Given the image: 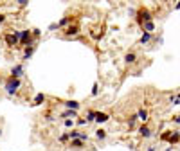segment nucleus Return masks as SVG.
Masks as SVG:
<instances>
[{
  "label": "nucleus",
  "instance_id": "nucleus-11",
  "mask_svg": "<svg viewBox=\"0 0 180 151\" xmlns=\"http://www.w3.org/2000/svg\"><path fill=\"white\" fill-rule=\"evenodd\" d=\"M178 140H180V129H173L170 133V137H168V142H170V146H178Z\"/></svg>",
  "mask_w": 180,
  "mask_h": 151
},
{
  "label": "nucleus",
  "instance_id": "nucleus-24",
  "mask_svg": "<svg viewBox=\"0 0 180 151\" xmlns=\"http://www.w3.org/2000/svg\"><path fill=\"white\" fill-rule=\"evenodd\" d=\"M58 142H60V144H69V135H67V131L58 137Z\"/></svg>",
  "mask_w": 180,
  "mask_h": 151
},
{
  "label": "nucleus",
  "instance_id": "nucleus-3",
  "mask_svg": "<svg viewBox=\"0 0 180 151\" xmlns=\"http://www.w3.org/2000/svg\"><path fill=\"white\" fill-rule=\"evenodd\" d=\"M18 36H20L18 29H15L13 32H6L4 34V42L7 43V47H18Z\"/></svg>",
  "mask_w": 180,
  "mask_h": 151
},
{
  "label": "nucleus",
  "instance_id": "nucleus-20",
  "mask_svg": "<svg viewBox=\"0 0 180 151\" xmlns=\"http://www.w3.org/2000/svg\"><path fill=\"white\" fill-rule=\"evenodd\" d=\"M94 119H95V110H86L85 112V120L90 124V122H94Z\"/></svg>",
  "mask_w": 180,
  "mask_h": 151
},
{
  "label": "nucleus",
  "instance_id": "nucleus-18",
  "mask_svg": "<svg viewBox=\"0 0 180 151\" xmlns=\"http://www.w3.org/2000/svg\"><path fill=\"white\" fill-rule=\"evenodd\" d=\"M153 40V34H149V32H142V36L139 38V43L140 45H146V43H149Z\"/></svg>",
  "mask_w": 180,
  "mask_h": 151
},
{
  "label": "nucleus",
  "instance_id": "nucleus-26",
  "mask_svg": "<svg viewBox=\"0 0 180 151\" xmlns=\"http://www.w3.org/2000/svg\"><path fill=\"white\" fill-rule=\"evenodd\" d=\"M31 36H32V40L36 42V40L42 36V31H40V29H31Z\"/></svg>",
  "mask_w": 180,
  "mask_h": 151
},
{
  "label": "nucleus",
  "instance_id": "nucleus-22",
  "mask_svg": "<svg viewBox=\"0 0 180 151\" xmlns=\"http://www.w3.org/2000/svg\"><path fill=\"white\" fill-rule=\"evenodd\" d=\"M79 133H81V131H79V129H77V128H72V129H70V131H67V135H69V140H72V139H77V137H79Z\"/></svg>",
  "mask_w": 180,
  "mask_h": 151
},
{
  "label": "nucleus",
  "instance_id": "nucleus-35",
  "mask_svg": "<svg viewBox=\"0 0 180 151\" xmlns=\"http://www.w3.org/2000/svg\"><path fill=\"white\" fill-rule=\"evenodd\" d=\"M0 137H2V128H0Z\"/></svg>",
  "mask_w": 180,
  "mask_h": 151
},
{
  "label": "nucleus",
  "instance_id": "nucleus-19",
  "mask_svg": "<svg viewBox=\"0 0 180 151\" xmlns=\"http://www.w3.org/2000/svg\"><path fill=\"white\" fill-rule=\"evenodd\" d=\"M106 137H108V131L103 128H99L97 131H95V139L97 140H106Z\"/></svg>",
  "mask_w": 180,
  "mask_h": 151
},
{
  "label": "nucleus",
  "instance_id": "nucleus-30",
  "mask_svg": "<svg viewBox=\"0 0 180 151\" xmlns=\"http://www.w3.org/2000/svg\"><path fill=\"white\" fill-rule=\"evenodd\" d=\"M18 6H20V7H27L29 2H27V0H18Z\"/></svg>",
  "mask_w": 180,
  "mask_h": 151
},
{
  "label": "nucleus",
  "instance_id": "nucleus-12",
  "mask_svg": "<svg viewBox=\"0 0 180 151\" xmlns=\"http://www.w3.org/2000/svg\"><path fill=\"white\" fill-rule=\"evenodd\" d=\"M77 117H79V115H77V112H74V110H63V112L58 115V119H61V120H65V119H72V120H76Z\"/></svg>",
  "mask_w": 180,
  "mask_h": 151
},
{
  "label": "nucleus",
  "instance_id": "nucleus-8",
  "mask_svg": "<svg viewBox=\"0 0 180 151\" xmlns=\"http://www.w3.org/2000/svg\"><path fill=\"white\" fill-rule=\"evenodd\" d=\"M61 104H63L65 110H74V112H77V110L81 108V103H79V101H74V99H70V101H61Z\"/></svg>",
  "mask_w": 180,
  "mask_h": 151
},
{
  "label": "nucleus",
  "instance_id": "nucleus-25",
  "mask_svg": "<svg viewBox=\"0 0 180 151\" xmlns=\"http://www.w3.org/2000/svg\"><path fill=\"white\" fill-rule=\"evenodd\" d=\"M63 126H65L67 129H72L76 124H74V120H72V119H65V120H63Z\"/></svg>",
  "mask_w": 180,
  "mask_h": 151
},
{
  "label": "nucleus",
  "instance_id": "nucleus-28",
  "mask_svg": "<svg viewBox=\"0 0 180 151\" xmlns=\"http://www.w3.org/2000/svg\"><path fill=\"white\" fill-rule=\"evenodd\" d=\"M90 94H92V97H95L99 94V83H94V85H92V92H90Z\"/></svg>",
  "mask_w": 180,
  "mask_h": 151
},
{
  "label": "nucleus",
  "instance_id": "nucleus-1",
  "mask_svg": "<svg viewBox=\"0 0 180 151\" xmlns=\"http://www.w3.org/2000/svg\"><path fill=\"white\" fill-rule=\"evenodd\" d=\"M20 88H22V79H16V77L7 76V79H6V83H4V90H6V94L13 97V96L18 94Z\"/></svg>",
  "mask_w": 180,
  "mask_h": 151
},
{
  "label": "nucleus",
  "instance_id": "nucleus-2",
  "mask_svg": "<svg viewBox=\"0 0 180 151\" xmlns=\"http://www.w3.org/2000/svg\"><path fill=\"white\" fill-rule=\"evenodd\" d=\"M135 22H137L139 27H142V23H146V22H153V16H151V11L148 7H139L135 9Z\"/></svg>",
  "mask_w": 180,
  "mask_h": 151
},
{
  "label": "nucleus",
  "instance_id": "nucleus-21",
  "mask_svg": "<svg viewBox=\"0 0 180 151\" xmlns=\"http://www.w3.org/2000/svg\"><path fill=\"white\" fill-rule=\"evenodd\" d=\"M135 126H137V115L133 113V115H130V117H128V128L133 129Z\"/></svg>",
  "mask_w": 180,
  "mask_h": 151
},
{
  "label": "nucleus",
  "instance_id": "nucleus-31",
  "mask_svg": "<svg viewBox=\"0 0 180 151\" xmlns=\"http://www.w3.org/2000/svg\"><path fill=\"white\" fill-rule=\"evenodd\" d=\"M171 120H173V122H175V124L178 126V122H180V115H178V113H177V115H173V119H171Z\"/></svg>",
  "mask_w": 180,
  "mask_h": 151
},
{
  "label": "nucleus",
  "instance_id": "nucleus-15",
  "mask_svg": "<svg viewBox=\"0 0 180 151\" xmlns=\"http://www.w3.org/2000/svg\"><path fill=\"white\" fill-rule=\"evenodd\" d=\"M47 101V96L43 94V92H40V94H36L34 96V99H32V103H31V106H40V104H43Z\"/></svg>",
  "mask_w": 180,
  "mask_h": 151
},
{
  "label": "nucleus",
  "instance_id": "nucleus-17",
  "mask_svg": "<svg viewBox=\"0 0 180 151\" xmlns=\"http://www.w3.org/2000/svg\"><path fill=\"white\" fill-rule=\"evenodd\" d=\"M142 32H149V34H153L155 31V22H146V23H142Z\"/></svg>",
  "mask_w": 180,
  "mask_h": 151
},
{
  "label": "nucleus",
  "instance_id": "nucleus-32",
  "mask_svg": "<svg viewBox=\"0 0 180 151\" xmlns=\"http://www.w3.org/2000/svg\"><path fill=\"white\" fill-rule=\"evenodd\" d=\"M56 29H60V27H58V23H56V22H54V23H51V25H49V31H56Z\"/></svg>",
  "mask_w": 180,
  "mask_h": 151
},
{
  "label": "nucleus",
  "instance_id": "nucleus-14",
  "mask_svg": "<svg viewBox=\"0 0 180 151\" xmlns=\"http://www.w3.org/2000/svg\"><path fill=\"white\" fill-rule=\"evenodd\" d=\"M56 23H58V27H60V29H65V27H69L70 23H74V16H72V14H67V16H63L61 20L56 22Z\"/></svg>",
  "mask_w": 180,
  "mask_h": 151
},
{
  "label": "nucleus",
  "instance_id": "nucleus-6",
  "mask_svg": "<svg viewBox=\"0 0 180 151\" xmlns=\"http://www.w3.org/2000/svg\"><path fill=\"white\" fill-rule=\"evenodd\" d=\"M137 131H139V135H140L142 139H149V137L153 135V131H151V128H149V124H148V122L140 124V126L137 128Z\"/></svg>",
  "mask_w": 180,
  "mask_h": 151
},
{
  "label": "nucleus",
  "instance_id": "nucleus-16",
  "mask_svg": "<svg viewBox=\"0 0 180 151\" xmlns=\"http://www.w3.org/2000/svg\"><path fill=\"white\" fill-rule=\"evenodd\" d=\"M110 119V115L106 113V112H95V119L94 122H97V124H103V122H106Z\"/></svg>",
  "mask_w": 180,
  "mask_h": 151
},
{
  "label": "nucleus",
  "instance_id": "nucleus-7",
  "mask_svg": "<svg viewBox=\"0 0 180 151\" xmlns=\"http://www.w3.org/2000/svg\"><path fill=\"white\" fill-rule=\"evenodd\" d=\"M36 52V43H32V45H27V47H23V54H22V59L23 61H29L32 58V54Z\"/></svg>",
  "mask_w": 180,
  "mask_h": 151
},
{
  "label": "nucleus",
  "instance_id": "nucleus-23",
  "mask_svg": "<svg viewBox=\"0 0 180 151\" xmlns=\"http://www.w3.org/2000/svg\"><path fill=\"white\" fill-rule=\"evenodd\" d=\"M170 103H171V104H175V106H178V104H180V96H178V92H177L175 96L170 97Z\"/></svg>",
  "mask_w": 180,
  "mask_h": 151
},
{
  "label": "nucleus",
  "instance_id": "nucleus-29",
  "mask_svg": "<svg viewBox=\"0 0 180 151\" xmlns=\"http://www.w3.org/2000/svg\"><path fill=\"white\" fill-rule=\"evenodd\" d=\"M77 139H79V140H83V142H88V140H90V137H88V133H83V131H81Z\"/></svg>",
  "mask_w": 180,
  "mask_h": 151
},
{
  "label": "nucleus",
  "instance_id": "nucleus-34",
  "mask_svg": "<svg viewBox=\"0 0 180 151\" xmlns=\"http://www.w3.org/2000/svg\"><path fill=\"white\" fill-rule=\"evenodd\" d=\"M148 151H157V146H149Z\"/></svg>",
  "mask_w": 180,
  "mask_h": 151
},
{
  "label": "nucleus",
  "instance_id": "nucleus-5",
  "mask_svg": "<svg viewBox=\"0 0 180 151\" xmlns=\"http://www.w3.org/2000/svg\"><path fill=\"white\" fill-rule=\"evenodd\" d=\"M77 32H79V25L74 22V23H70L69 27H65L63 29V38H76Z\"/></svg>",
  "mask_w": 180,
  "mask_h": 151
},
{
  "label": "nucleus",
  "instance_id": "nucleus-13",
  "mask_svg": "<svg viewBox=\"0 0 180 151\" xmlns=\"http://www.w3.org/2000/svg\"><path fill=\"white\" fill-rule=\"evenodd\" d=\"M67 146H69V148H70V149H83V148H85L86 146V142H83V140H79V139H72V140H69V144H67Z\"/></svg>",
  "mask_w": 180,
  "mask_h": 151
},
{
  "label": "nucleus",
  "instance_id": "nucleus-10",
  "mask_svg": "<svg viewBox=\"0 0 180 151\" xmlns=\"http://www.w3.org/2000/svg\"><path fill=\"white\" fill-rule=\"evenodd\" d=\"M137 59H139V56L135 51H128L126 54H124V63L126 65H135L137 63Z\"/></svg>",
  "mask_w": 180,
  "mask_h": 151
},
{
  "label": "nucleus",
  "instance_id": "nucleus-27",
  "mask_svg": "<svg viewBox=\"0 0 180 151\" xmlns=\"http://www.w3.org/2000/svg\"><path fill=\"white\" fill-rule=\"evenodd\" d=\"M74 124H77V126H86L88 122L85 120V117H77V119L74 120Z\"/></svg>",
  "mask_w": 180,
  "mask_h": 151
},
{
  "label": "nucleus",
  "instance_id": "nucleus-33",
  "mask_svg": "<svg viewBox=\"0 0 180 151\" xmlns=\"http://www.w3.org/2000/svg\"><path fill=\"white\" fill-rule=\"evenodd\" d=\"M6 20H7V18H6V14H0V23H4Z\"/></svg>",
  "mask_w": 180,
  "mask_h": 151
},
{
  "label": "nucleus",
  "instance_id": "nucleus-4",
  "mask_svg": "<svg viewBox=\"0 0 180 151\" xmlns=\"http://www.w3.org/2000/svg\"><path fill=\"white\" fill-rule=\"evenodd\" d=\"M23 74H25V65H23V63H16V65H13L9 76H11V77H16V79H22Z\"/></svg>",
  "mask_w": 180,
  "mask_h": 151
},
{
  "label": "nucleus",
  "instance_id": "nucleus-9",
  "mask_svg": "<svg viewBox=\"0 0 180 151\" xmlns=\"http://www.w3.org/2000/svg\"><path fill=\"white\" fill-rule=\"evenodd\" d=\"M135 115H137V120H140L142 124H144V122H148V120H149V112H148V110H146L144 106H140V108H139Z\"/></svg>",
  "mask_w": 180,
  "mask_h": 151
}]
</instances>
